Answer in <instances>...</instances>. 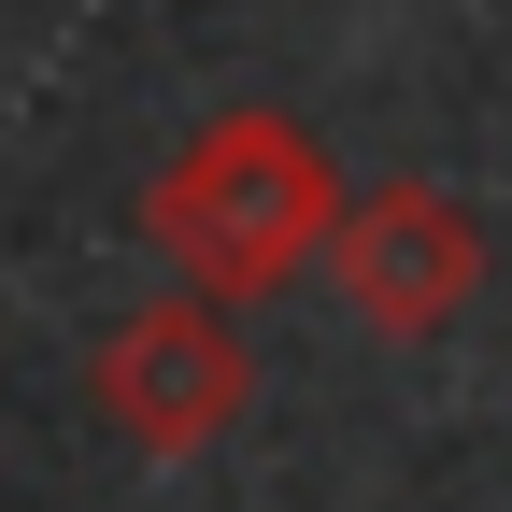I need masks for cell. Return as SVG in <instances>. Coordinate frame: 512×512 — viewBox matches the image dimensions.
<instances>
[{
    "label": "cell",
    "mask_w": 512,
    "mask_h": 512,
    "mask_svg": "<svg viewBox=\"0 0 512 512\" xmlns=\"http://www.w3.org/2000/svg\"><path fill=\"white\" fill-rule=\"evenodd\" d=\"M86 413L128 441V456H214V441L256 413V356L228 328V299H143L128 328H100L86 356Z\"/></svg>",
    "instance_id": "cell-2"
},
{
    "label": "cell",
    "mask_w": 512,
    "mask_h": 512,
    "mask_svg": "<svg viewBox=\"0 0 512 512\" xmlns=\"http://www.w3.org/2000/svg\"><path fill=\"white\" fill-rule=\"evenodd\" d=\"M342 228V171L299 114L271 100H228L171 143V171L143 185V242L171 256L200 299H271L285 271H313Z\"/></svg>",
    "instance_id": "cell-1"
},
{
    "label": "cell",
    "mask_w": 512,
    "mask_h": 512,
    "mask_svg": "<svg viewBox=\"0 0 512 512\" xmlns=\"http://www.w3.org/2000/svg\"><path fill=\"white\" fill-rule=\"evenodd\" d=\"M328 285L370 342H441L484 299V214L441 185H356L328 228Z\"/></svg>",
    "instance_id": "cell-3"
}]
</instances>
